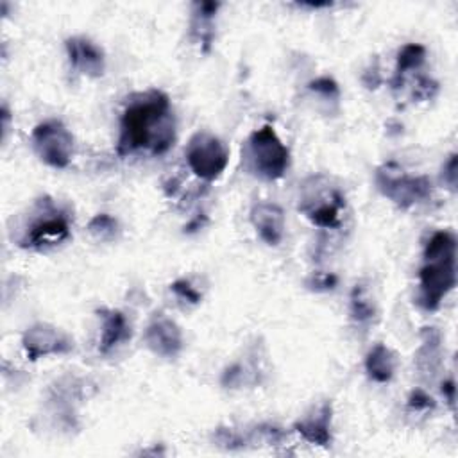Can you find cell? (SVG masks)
I'll return each instance as SVG.
<instances>
[{
    "mask_svg": "<svg viewBox=\"0 0 458 458\" xmlns=\"http://www.w3.org/2000/svg\"><path fill=\"white\" fill-rule=\"evenodd\" d=\"M174 142L176 119L168 95L159 90L133 95L120 119L119 154L127 156L138 151H149L159 156L165 154Z\"/></svg>",
    "mask_w": 458,
    "mask_h": 458,
    "instance_id": "obj_1",
    "label": "cell"
},
{
    "mask_svg": "<svg viewBox=\"0 0 458 458\" xmlns=\"http://www.w3.org/2000/svg\"><path fill=\"white\" fill-rule=\"evenodd\" d=\"M456 287V239L451 232H437L424 248V264L419 273L417 303L426 312L440 307Z\"/></svg>",
    "mask_w": 458,
    "mask_h": 458,
    "instance_id": "obj_2",
    "label": "cell"
},
{
    "mask_svg": "<svg viewBox=\"0 0 458 458\" xmlns=\"http://www.w3.org/2000/svg\"><path fill=\"white\" fill-rule=\"evenodd\" d=\"M37 218L19 239V246L24 249L44 251L47 248L60 246L70 237V215L60 208L53 199L45 197L37 204Z\"/></svg>",
    "mask_w": 458,
    "mask_h": 458,
    "instance_id": "obj_3",
    "label": "cell"
},
{
    "mask_svg": "<svg viewBox=\"0 0 458 458\" xmlns=\"http://www.w3.org/2000/svg\"><path fill=\"white\" fill-rule=\"evenodd\" d=\"M248 154L253 172L266 181L282 179L290 165L289 147L271 126H264L249 136Z\"/></svg>",
    "mask_w": 458,
    "mask_h": 458,
    "instance_id": "obj_4",
    "label": "cell"
},
{
    "mask_svg": "<svg viewBox=\"0 0 458 458\" xmlns=\"http://www.w3.org/2000/svg\"><path fill=\"white\" fill-rule=\"evenodd\" d=\"M323 176H314L307 181L299 199V211L323 229L340 225V213L346 208V197L337 186L321 184Z\"/></svg>",
    "mask_w": 458,
    "mask_h": 458,
    "instance_id": "obj_5",
    "label": "cell"
},
{
    "mask_svg": "<svg viewBox=\"0 0 458 458\" xmlns=\"http://www.w3.org/2000/svg\"><path fill=\"white\" fill-rule=\"evenodd\" d=\"M376 186L387 199L403 209H408L431 195V181L426 176H408L394 161H388L376 170Z\"/></svg>",
    "mask_w": 458,
    "mask_h": 458,
    "instance_id": "obj_6",
    "label": "cell"
},
{
    "mask_svg": "<svg viewBox=\"0 0 458 458\" xmlns=\"http://www.w3.org/2000/svg\"><path fill=\"white\" fill-rule=\"evenodd\" d=\"M184 154L190 170L208 183L218 179L229 163L225 143L206 131H199L190 138Z\"/></svg>",
    "mask_w": 458,
    "mask_h": 458,
    "instance_id": "obj_7",
    "label": "cell"
},
{
    "mask_svg": "<svg viewBox=\"0 0 458 458\" xmlns=\"http://www.w3.org/2000/svg\"><path fill=\"white\" fill-rule=\"evenodd\" d=\"M33 147L45 165L67 168L74 156V136L61 120L51 119L35 127Z\"/></svg>",
    "mask_w": 458,
    "mask_h": 458,
    "instance_id": "obj_8",
    "label": "cell"
},
{
    "mask_svg": "<svg viewBox=\"0 0 458 458\" xmlns=\"http://www.w3.org/2000/svg\"><path fill=\"white\" fill-rule=\"evenodd\" d=\"M22 344L29 360H38L51 355H67L74 349V340L65 331L45 323L28 328L22 337Z\"/></svg>",
    "mask_w": 458,
    "mask_h": 458,
    "instance_id": "obj_9",
    "label": "cell"
},
{
    "mask_svg": "<svg viewBox=\"0 0 458 458\" xmlns=\"http://www.w3.org/2000/svg\"><path fill=\"white\" fill-rule=\"evenodd\" d=\"M145 346L161 358H176L183 351V333L179 326L163 314H158L143 331Z\"/></svg>",
    "mask_w": 458,
    "mask_h": 458,
    "instance_id": "obj_10",
    "label": "cell"
},
{
    "mask_svg": "<svg viewBox=\"0 0 458 458\" xmlns=\"http://www.w3.org/2000/svg\"><path fill=\"white\" fill-rule=\"evenodd\" d=\"M65 47H67L69 61L74 70L92 79L104 76L106 56L97 44L83 37H74L67 40Z\"/></svg>",
    "mask_w": 458,
    "mask_h": 458,
    "instance_id": "obj_11",
    "label": "cell"
},
{
    "mask_svg": "<svg viewBox=\"0 0 458 458\" xmlns=\"http://www.w3.org/2000/svg\"><path fill=\"white\" fill-rule=\"evenodd\" d=\"M251 224L267 246H280L285 237V213L276 202H257L251 208Z\"/></svg>",
    "mask_w": 458,
    "mask_h": 458,
    "instance_id": "obj_12",
    "label": "cell"
},
{
    "mask_svg": "<svg viewBox=\"0 0 458 458\" xmlns=\"http://www.w3.org/2000/svg\"><path fill=\"white\" fill-rule=\"evenodd\" d=\"M331 403L324 401L312 408L303 419L294 424V431L299 433L307 442L321 447L331 444Z\"/></svg>",
    "mask_w": 458,
    "mask_h": 458,
    "instance_id": "obj_13",
    "label": "cell"
},
{
    "mask_svg": "<svg viewBox=\"0 0 458 458\" xmlns=\"http://www.w3.org/2000/svg\"><path fill=\"white\" fill-rule=\"evenodd\" d=\"M102 335H101V353L108 355L111 349H115L119 344L131 339V328L127 324V319L119 310H108L102 308Z\"/></svg>",
    "mask_w": 458,
    "mask_h": 458,
    "instance_id": "obj_14",
    "label": "cell"
},
{
    "mask_svg": "<svg viewBox=\"0 0 458 458\" xmlns=\"http://www.w3.org/2000/svg\"><path fill=\"white\" fill-rule=\"evenodd\" d=\"M220 4L218 3H195L193 4V15H192V37L202 45L204 51H209L213 37H215V26L213 20L217 17Z\"/></svg>",
    "mask_w": 458,
    "mask_h": 458,
    "instance_id": "obj_15",
    "label": "cell"
},
{
    "mask_svg": "<svg viewBox=\"0 0 458 458\" xmlns=\"http://www.w3.org/2000/svg\"><path fill=\"white\" fill-rule=\"evenodd\" d=\"M365 372L376 383H388L396 372V356L383 346L376 344L365 356Z\"/></svg>",
    "mask_w": 458,
    "mask_h": 458,
    "instance_id": "obj_16",
    "label": "cell"
},
{
    "mask_svg": "<svg viewBox=\"0 0 458 458\" xmlns=\"http://www.w3.org/2000/svg\"><path fill=\"white\" fill-rule=\"evenodd\" d=\"M426 60V49L419 44H408L405 45L399 54H397V69H396V76L392 79V90H397L403 86V79L405 74L417 70Z\"/></svg>",
    "mask_w": 458,
    "mask_h": 458,
    "instance_id": "obj_17",
    "label": "cell"
},
{
    "mask_svg": "<svg viewBox=\"0 0 458 458\" xmlns=\"http://www.w3.org/2000/svg\"><path fill=\"white\" fill-rule=\"evenodd\" d=\"M349 301H351L349 303L351 319L356 324H367L376 317V305L364 285H355Z\"/></svg>",
    "mask_w": 458,
    "mask_h": 458,
    "instance_id": "obj_18",
    "label": "cell"
},
{
    "mask_svg": "<svg viewBox=\"0 0 458 458\" xmlns=\"http://www.w3.org/2000/svg\"><path fill=\"white\" fill-rule=\"evenodd\" d=\"M417 364L424 371H435L440 364V335L435 328H424L422 348L417 355Z\"/></svg>",
    "mask_w": 458,
    "mask_h": 458,
    "instance_id": "obj_19",
    "label": "cell"
},
{
    "mask_svg": "<svg viewBox=\"0 0 458 458\" xmlns=\"http://www.w3.org/2000/svg\"><path fill=\"white\" fill-rule=\"evenodd\" d=\"M88 229L90 233L99 241H113L119 232V222L108 213H99L90 220Z\"/></svg>",
    "mask_w": 458,
    "mask_h": 458,
    "instance_id": "obj_20",
    "label": "cell"
},
{
    "mask_svg": "<svg viewBox=\"0 0 458 458\" xmlns=\"http://www.w3.org/2000/svg\"><path fill=\"white\" fill-rule=\"evenodd\" d=\"M215 444L224 447V449H244L253 438L251 435H244L239 429L233 428H218L213 435Z\"/></svg>",
    "mask_w": 458,
    "mask_h": 458,
    "instance_id": "obj_21",
    "label": "cell"
},
{
    "mask_svg": "<svg viewBox=\"0 0 458 458\" xmlns=\"http://www.w3.org/2000/svg\"><path fill=\"white\" fill-rule=\"evenodd\" d=\"M308 90L319 97H323L324 101H331V102H339L340 99V90L339 85L331 79V78H319L315 81H312L308 85Z\"/></svg>",
    "mask_w": 458,
    "mask_h": 458,
    "instance_id": "obj_22",
    "label": "cell"
},
{
    "mask_svg": "<svg viewBox=\"0 0 458 458\" xmlns=\"http://www.w3.org/2000/svg\"><path fill=\"white\" fill-rule=\"evenodd\" d=\"M339 285V278L333 273H314L307 280V287L315 292H330Z\"/></svg>",
    "mask_w": 458,
    "mask_h": 458,
    "instance_id": "obj_23",
    "label": "cell"
},
{
    "mask_svg": "<svg viewBox=\"0 0 458 458\" xmlns=\"http://www.w3.org/2000/svg\"><path fill=\"white\" fill-rule=\"evenodd\" d=\"M170 290L184 303H190V305H199L202 296L199 290H195V287L190 285V282L186 280H177L170 285Z\"/></svg>",
    "mask_w": 458,
    "mask_h": 458,
    "instance_id": "obj_24",
    "label": "cell"
},
{
    "mask_svg": "<svg viewBox=\"0 0 458 458\" xmlns=\"http://www.w3.org/2000/svg\"><path fill=\"white\" fill-rule=\"evenodd\" d=\"M408 408L413 412H428L435 408V401L422 388H415L408 397Z\"/></svg>",
    "mask_w": 458,
    "mask_h": 458,
    "instance_id": "obj_25",
    "label": "cell"
},
{
    "mask_svg": "<svg viewBox=\"0 0 458 458\" xmlns=\"http://www.w3.org/2000/svg\"><path fill=\"white\" fill-rule=\"evenodd\" d=\"M456 179H458V156L451 154L442 167V181L449 186L451 192H456Z\"/></svg>",
    "mask_w": 458,
    "mask_h": 458,
    "instance_id": "obj_26",
    "label": "cell"
},
{
    "mask_svg": "<svg viewBox=\"0 0 458 458\" xmlns=\"http://www.w3.org/2000/svg\"><path fill=\"white\" fill-rule=\"evenodd\" d=\"M454 392H456V387H454L453 380H447V381L442 383V394H444L451 410H454Z\"/></svg>",
    "mask_w": 458,
    "mask_h": 458,
    "instance_id": "obj_27",
    "label": "cell"
},
{
    "mask_svg": "<svg viewBox=\"0 0 458 458\" xmlns=\"http://www.w3.org/2000/svg\"><path fill=\"white\" fill-rule=\"evenodd\" d=\"M204 222H206V217L202 215V217H197V218H193L188 225H184V232L186 233H193V232H197V229H200L202 225H204Z\"/></svg>",
    "mask_w": 458,
    "mask_h": 458,
    "instance_id": "obj_28",
    "label": "cell"
}]
</instances>
